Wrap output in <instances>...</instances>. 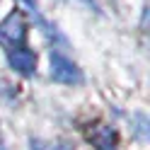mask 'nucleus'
<instances>
[{
  "mask_svg": "<svg viewBox=\"0 0 150 150\" xmlns=\"http://www.w3.org/2000/svg\"><path fill=\"white\" fill-rule=\"evenodd\" d=\"M27 39V22L20 12L10 15L7 20L0 24V44L5 49H17V46H24Z\"/></svg>",
  "mask_w": 150,
  "mask_h": 150,
  "instance_id": "obj_1",
  "label": "nucleus"
},
{
  "mask_svg": "<svg viewBox=\"0 0 150 150\" xmlns=\"http://www.w3.org/2000/svg\"><path fill=\"white\" fill-rule=\"evenodd\" d=\"M51 75H53V80L65 82V85L80 82V70L75 68L73 61H68L61 53H51Z\"/></svg>",
  "mask_w": 150,
  "mask_h": 150,
  "instance_id": "obj_2",
  "label": "nucleus"
},
{
  "mask_svg": "<svg viewBox=\"0 0 150 150\" xmlns=\"http://www.w3.org/2000/svg\"><path fill=\"white\" fill-rule=\"evenodd\" d=\"M10 65L22 75H32L34 68H36V53L29 51L27 46H17L10 53Z\"/></svg>",
  "mask_w": 150,
  "mask_h": 150,
  "instance_id": "obj_3",
  "label": "nucleus"
},
{
  "mask_svg": "<svg viewBox=\"0 0 150 150\" xmlns=\"http://www.w3.org/2000/svg\"><path fill=\"white\" fill-rule=\"evenodd\" d=\"M90 143L97 150H116V133L109 126H97L90 133Z\"/></svg>",
  "mask_w": 150,
  "mask_h": 150,
  "instance_id": "obj_4",
  "label": "nucleus"
},
{
  "mask_svg": "<svg viewBox=\"0 0 150 150\" xmlns=\"http://www.w3.org/2000/svg\"><path fill=\"white\" fill-rule=\"evenodd\" d=\"M32 150H73L70 143H41V140H36L32 143Z\"/></svg>",
  "mask_w": 150,
  "mask_h": 150,
  "instance_id": "obj_5",
  "label": "nucleus"
},
{
  "mask_svg": "<svg viewBox=\"0 0 150 150\" xmlns=\"http://www.w3.org/2000/svg\"><path fill=\"white\" fill-rule=\"evenodd\" d=\"M22 3L29 7V10H36V0H22Z\"/></svg>",
  "mask_w": 150,
  "mask_h": 150,
  "instance_id": "obj_6",
  "label": "nucleus"
},
{
  "mask_svg": "<svg viewBox=\"0 0 150 150\" xmlns=\"http://www.w3.org/2000/svg\"><path fill=\"white\" fill-rule=\"evenodd\" d=\"M0 150H5V148H3V145H0Z\"/></svg>",
  "mask_w": 150,
  "mask_h": 150,
  "instance_id": "obj_7",
  "label": "nucleus"
}]
</instances>
